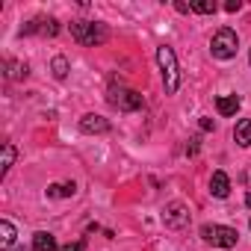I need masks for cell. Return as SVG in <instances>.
<instances>
[{
  "mask_svg": "<svg viewBox=\"0 0 251 251\" xmlns=\"http://www.w3.org/2000/svg\"><path fill=\"white\" fill-rule=\"evenodd\" d=\"M106 98H109V103L118 106L121 112H133V109H142V106H145V98H142L139 92L124 89V86H112Z\"/></svg>",
  "mask_w": 251,
  "mask_h": 251,
  "instance_id": "4",
  "label": "cell"
},
{
  "mask_svg": "<svg viewBox=\"0 0 251 251\" xmlns=\"http://www.w3.org/2000/svg\"><path fill=\"white\" fill-rule=\"evenodd\" d=\"M239 98L236 95H219V100H216V109H219V115H236V109H239Z\"/></svg>",
  "mask_w": 251,
  "mask_h": 251,
  "instance_id": "9",
  "label": "cell"
},
{
  "mask_svg": "<svg viewBox=\"0 0 251 251\" xmlns=\"http://www.w3.org/2000/svg\"><path fill=\"white\" fill-rule=\"evenodd\" d=\"M236 48H239V39H236V33L230 27H222L213 36V42H210V53L216 59H233L236 56Z\"/></svg>",
  "mask_w": 251,
  "mask_h": 251,
  "instance_id": "3",
  "label": "cell"
},
{
  "mask_svg": "<svg viewBox=\"0 0 251 251\" xmlns=\"http://www.w3.org/2000/svg\"><path fill=\"white\" fill-rule=\"evenodd\" d=\"M12 242H15V225L3 219L0 222V248H12Z\"/></svg>",
  "mask_w": 251,
  "mask_h": 251,
  "instance_id": "12",
  "label": "cell"
},
{
  "mask_svg": "<svg viewBox=\"0 0 251 251\" xmlns=\"http://www.w3.org/2000/svg\"><path fill=\"white\" fill-rule=\"evenodd\" d=\"M12 163H15V145L12 142H6L3 145V169H0V175H9V169H12Z\"/></svg>",
  "mask_w": 251,
  "mask_h": 251,
  "instance_id": "16",
  "label": "cell"
},
{
  "mask_svg": "<svg viewBox=\"0 0 251 251\" xmlns=\"http://www.w3.org/2000/svg\"><path fill=\"white\" fill-rule=\"evenodd\" d=\"M175 9H177V12H192V9H189V3H175Z\"/></svg>",
  "mask_w": 251,
  "mask_h": 251,
  "instance_id": "23",
  "label": "cell"
},
{
  "mask_svg": "<svg viewBox=\"0 0 251 251\" xmlns=\"http://www.w3.org/2000/svg\"><path fill=\"white\" fill-rule=\"evenodd\" d=\"M201 236L210 245H216V248H233L236 239H239L236 227H227V225H204L201 227Z\"/></svg>",
  "mask_w": 251,
  "mask_h": 251,
  "instance_id": "5",
  "label": "cell"
},
{
  "mask_svg": "<svg viewBox=\"0 0 251 251\" xmlns=\"http://www.w3.org/2000/svg\"><path fill=\"white\" fill-rule=\"evenodd\" d=\"M210 192H213L216 198H227V195H230V177H227L225 172H213V177H210Z\"/></svg>",
  "mask_w": 251,
  "mask_h": 251,
  "instance_id": "8",
  "label": "cell"
},
{
  "mask_svg": "<svg viewBox=\"0 0 251 251\" xmlns=\"http://www.w3.org/2000/svg\"><path fill=\"white\" fill-rule=\"evenodd\" d=\"M80 130H83V133H109V121H106L103 115L89 112V115L80 118Z\"/></svg>",
  "mask_w": 251,
  "mask_h": 251,
  "instance_id": "7",
  "label": "cell"
},
{
  "mask_svg": "<svg viewBox=\"0 0 251 251\" xmlns=\"http://www.w3.org/2000/svg\"><path fill=\"white\" fill-rule=\"evenodd\" d=\"M186 222H189V210H186L180 201H175V204H169V207L163 210V225H166V227L180 230Z\"/></svg>",
  "mask_w": 251,
  "mask_h": 251,
  "instance_id": "6",
  "label": "cell"
},
{
  "mask_svg": "<svg viewBox=\"0 0 251 251\" xmlns=\"http://www.w3.org/2000/svg\"><path fill=\"white\" fill-rule=\"evenodd\" d=\"M33 251H56V239H53V233L39 230V233L33 236Z\"/></svg>",
  "mask_w": 251,
  "mask_h": 251,
  "instance_id": "10",
  "label": "cell"
},
{
  "mask_svg": "<svg viewBox=\"0 0 251 251\" xmlns=\"http://www.w3.org/2000/svg\"><path fill=\"white\" fill-rule=\"evenodd\" d=\"M71 36L80 45H103L109 39V30L100 21H71Z\"/></svg>",
  "mask_w": 251,
  "mask_h": 251,
  "instance_id": "2",
  "label": "cell"
},
{
  "mask_svg": "<svg viewBox=\"0 0 251 251\" xmlns=\"http://www.w3.org/2000/svg\"><path fill=\"white\" fill-rule=\"evenodd\" d=\"M30 71H27V65H21V62H15V59H6V77L9 80H24Z\"/></svg>",
  "mask_w": 251,
  "mask_h": 251,
  "instance_id": "14",
  "label": "cell"
},
{
  "mask_svg": "<svg viewBox=\"0 0 251 251\" xmlns=\"http://www.w3.org/2000/svg\"><path fill=\"white\" fill-rule=\"evenodd\" d=\"M245 204H248V207H251V192H248V195H245Z\"/></svg>",
  "mask_w": 251,
  "mask_h": 251,
  "instance_id": "24",
  "label": "cell"
},
{
  "mask_svg": "<svg viewBox=\"0 0 251 251\" xmlns=\"http://www.w3.org/2000/svg\"><path fill=\"white\" fill-rule=\"evenodd\" d=\"M42 33H45V36H56V33H59V24H56L53 18H42Z\"/></svg>",
  "mask_w": 251,
  "mask_h": 251,
  "instance_id": "18",
  "label": "cell"
},
{
  "mask_svg": "<svg viewBox=\"0 0 251 251\" xmlns=\"http://www.w3.org/2000/svg\"><path fill=\"white\" fill-rule=\"evenodd\" d=\"M225 9H227V12H239V9H242V3H239V0H227Z\"/></svg>",
  "mask_w": 251,
  "mask_h": 251,
  "instance_id": "21",
  "label": "cell"
},
{
  "mask_svg": "<svg viewBox=\"0 0 251 251\" xmlns=\"http://www.w3.org/2000/svg\"><path fill=\"white\" fill-rule=\"evenodd\" d=\"M50 71H53V77H56V80H65V77H68V59H65V56H53Z\"/></svg>",
  "mask_w": 251,
  "mask_h": 251,
  "instance_id": "15",
  "label": "cell"
},
{
  "mask_svg": "<svg viewBox=\"0 0 251 251\" xmlns=\"http://www.w3.org/2000/svg\"><path fill=\"white\" fill-rule=\"evenodd\" d=\"M248 227H251V222H248Z\"/></svg>",
  "mask_w": 251,
  "mask_h": 251,
  "instance_id": "26",
  "label": "cell"
},
{
  "mask_svg": "<svg viewBox=\"0 0 251 251\" xmlns=\"http://www.w3.org/2000/svg\"><path fill=\"white\" fill-rule=\"evenodd\" d=\"M233 139H236V145H242V148H248V145H251V118H242V121L236 124Z\"/></svg>",
  "mask_w": 251,
  "mask_h": 251,
  "instance_id": "11",
  "label": "cell"
},
{
  "mask_svg": "<svg viewBox=\"0 0 251 251\" xmlns=\"http://www.w3.org/2000/svg\"><path fill=\"white\" fill-rule=\"evenodd\" d=\"M248 62H251V50H248Z\"/></svg>",
  "mask_w": 251,
  "mask_h": 251,
  "instance_id": "25",
  "label": "cell"
},
{
  "mask_svg": "<svg viewBox=\"0 0 251 251\" xmlns=\"http://www.w3.org/2000/svg\"><path fill=\"white\" fill-rule=\"evenodd\" d=\"M198 145H201V139H198V136H192V139H189V145H186V154H189V157H195V154H198Z\"/></svg>",
  "mask_w": 251,
  "mask_h": 251,
  "instance_id": "19",
  "label": "cell"
},
{
  "mask_svg": "<svg viewBox=\"0 0 251 251\" xmlns=\"http://www.w3.org/2000/svg\"><path fill=\"white\" fill-rule=\"evenodd\" d=\"M157 62H160V71H163V83H166V95H175L177 86H180V68H177V56L169 45L157 48Z\"/></svg>",
  "mask_w": 251,
  "mask_h": 251,
  "instance_id": "1",
  "label": "cell"
},
{
  "mask_svg": "<svg viewBox=\"0 0 251 251\" xmlns=\"http://www.w3.org/2000/svg\"><path fill=\"white\" fill-rule=\"evenodd\" d=\"M201 130H213V121L210 118H201Z\"/></svg>",
  "mask_w": 251,
  "mask_h": 251,
  "instance_id": "22",
  "label": "cell"
},
{
  "mask_svg": "<svg viewBox=\"0 0 251 251\" xmlns=\"http://www.w3.org/2000/svg\"><path fill=\"white\" fill-rule=\"evenodd\" d=\"M59 251H86V239H80V242H71V245H62Z\"/></svg>",
  "mask_w": 251,
  "mask_h": 251,
  "instance_id": "20",
  "label": "cell"
},
{
  "mask_svg": "<svg viewBox=\"0 0 251 251\" xmlns=\"http://www.w3.org/2000/svg\"><path fill=\"white\" fill-rule=\"evenodd\" d=\"M189 9L198 12V15H213V12H216V3H210V0H201V3H189Z\"/></svg>",
  "mask_w": 251,
  "mask_h": 251,
  "instance_id": "17",
  "label": "cell"
},
{
  "mask_svg": "<svg viewBox=\"0 0 251 251\" xmlns=\"http://www.w3.org/2000/svg\"><path fill=\"white\" fill-rule=\"evenodd\" d=\"M74 192H77L74 180H68V183H53V186H48V195H50V198H71Z\"/></svg>",
  "mask_w": 251,
  "mask_h": 251,
  "instance_id": "13",
  "label": "cell"
}]
</instances>
